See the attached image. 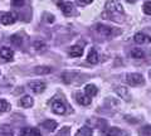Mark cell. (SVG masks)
Masks as SVG:
<instances>
[{
    "instance_id": "obj_1",
    "label": "cell",
    "mask_w": 151,
    "mask_h": 136,
    "mask_svg": "<svg viewBox=\"0 0 151 136\" xmlns=\"http://www.w3.org/2000/svg\"><path fill=\"white\" fill-rule=\"evenodd\" d=\"M18 20V14L17 13H13V12H9V13H5L0 17V23L4 25H10V24H14Z\"/></svg>"
},
{
    "instance_id": "obj_2",
    "label": "cell",
    "mask_w": 151,
    "mask_h": 136,
    "mask_svg": "<svg viewBox=\"0 0 151 136\" xmlns=\"http://www.w3.org/2000/svg\"><path fill=\"white\" fill-rule=\"evenodd\" d=\"M126 81H127V83H129V84H131V86H139V84H142L145 82L144 77L141 76V74H139V73H130V74H127Z\"/></svg>"
},
{
    "instance_id": "obj_3",
    "label": "cell",
    "mask_w": 151,
    "mask_h": 136,
    "mask_svg": "<svg viewBox=\"0 0 151 136\" xmlns=\"http://www.w3.org/2000/svg\"><path fill=\"white\" fill-rule=\"evenodd\" d=\"M52 110L57 115H64L65 111H67V107L60 100H54L52 102Z\"/></svg>"
},
{
    "instance_id": "obj_4",
    "label": "cell",
    "mask_w": 151,
    "mask_h": 136,
    "mask_svg": "<svg viewBox=\"0 0 151 136\" xmlns=\"http://www.w3.org/2000/svg\"><path fill=\"white\" fill-rule=\"evenodd\" d=\"M28 86H29V88L34 93H40V92H43L45 90L47 84L44 82H42V81H32V82L28 83Z\"/></svg>"
},
{
    "instance_id": "obj_5",
    "label": "cell",
    "mask_w": 151,
    "mask_h": 136,
    "mask_svg": "<svg viewBox=\"0 0 151 136\" xmlns=\"http://www.w3.org/2000/svg\"><path fill=\"white\" fill-rule=\"evenodd\" d=\"M0 57L4 60H12L14 58V50L9 47H1L0 48Z\"/></svg>"
},
{
    "instance_id": "obj_6",
    "label": "cell",
    "mask_w": 151,
    "mask_h": 136,
    "mask_svg": "<svg viewBox=\"0 0 151 136\" xmlns=\"http://www.w3.org/2000/svg\"><path fill=\"white\" fill-rule=\"evenodd\" d=\"M134 39H135V42L137 44H147V43L151 42V38L147 34H145V33H136Z\"/></svg>"
},
{
    "instance_id": "obj_7",
    "label": "cell",
    "mask_w": 151,
    "mask_h": 136,
    "mask_svg": "<svg viewBox=\"0 0 151 136\" xmlns=\"http://www.w3.org/2000/svg\"><path fill=\"white\" fill-rule=\"evenodd\" d=\"M97 32H98V34H101L103 37H112L113 35V29L110 27H105V25H98L97 27Z\"/></svg>"
},
{
    "instance_id": "obj_8",
    "label": "cell",
    "mask_w": 151,
    "mask_h": 136,
    "mask_svg": "<svg viewBox=\"0 0 151 136\" xmlns=\"http://www.w3.org/2000/svg\"><path fill=\"white\" fill-rule=\"evenodd\" d=\"M33 105H34V101H33V98L30 96H24L19 101V106L23 107V109H29Z\"/></svg>"
},
{
    "instance_id": "obj_9",
    "label": "cell",
    "mask_w": 151,
    "mask_h": 136,
    "mask_svg": "<svg viewBox=\"0 0 151 136\" xmlns=\"http://www.w3.org/2000/svg\"><path fill=\"white\" fill-rule=\"evenodd\" d=\"M82 54H83V48H82V47H79V45L70 47V50H69V55H70V57L77 58V57H81Z\"/></svg>"
},
{
    "instance_id": "obj_10",
    "label": "cell",
    "mask_w": 151,
    "mask_h": 136,
    "mask_svg": "<svg viewBox=\"0 0 151 136\" xmlns=\"http://www.w3.org/2000/svg\"><path fill=\"white\" fill-rule=\"evenodd\" d=\"M58 6L59 9L62 10L65 15H68V14L72 13V4L70 3H65V1H58Z\"/></svg>"
},
{
    "instance_id": "obj_11",
    "label": "cell",
    "mask_w": 151,
    "mask_h": 136,
    "mask_svg": "<svg viewBox=\"0 0 151 136\" xmlns=\"http://www.w3.org/2000/svg\"><path fill=\"white\" fill-rule=\"evenodd\" d=\"M108 4H111V8H107V10H111V12H116V13H122L124 9H122V5L120 3H117L116 0H110Z\"/></svg>"
},
{
    "instance_id": "obj_12",
    "label": "cell",
    "mask_w": 151,
    "mask_h": 136,
    "mask_svg": "<svg viewBox=\"0 0 151 136\" xmlns=\"http://www.w3.org/2000/svg\"><path fill=\"white\" fill-rule=\"evenodd\" d=\"M20 136H42L38 129H24L20 132Z\"/></svg>"
},
{
    "instance_id": "obj_13",
    "label": "cell",
    "mask_w": 151,
    "mask_h": 136,
    "mask_svg": "<svg viewBox=\"0 0 151 136\" xmlns=\"http://www.w3.org/2000/svg\"><path fill=\"white\" fill-rule=\"evenodd\" d=\"M76 97H77V102L79 105H82V106H88L89 104H91V97H88L86 95H81V93H78Z\"/></svg>"
},
{
    "instance_id": "obj_14",
    "label": "cell",
    "mask_w": 151,
    "mask_h": 136,
    "mask_svg": "<svg viewBox=\"0 0 151 136\" xmlns=\"http://www.w3.org/2000/svg\"><path fill=\"white\" fill-rule=\"evenodd\" d=\"M97 92H98V90L94 84H87L86 88H84V93H86V96H88V97L96 96Z\"/></svg>"
},
{
    "instance_id": "obj_15",
    "label": "cell",
    "mask_w": 151,
    "mask_h": 136,
    "mask_svg": "<svg viewBox=\"0 0 151 136\" xmlns=\"http://www.w3.org/2000/svg\"><path fill=\"white\" fill-rule=\"evenodd\" d=\"M145 55H146L145 52L141 48H135L131 50V57L135 59H142V58H145Z\"/></svg>"
},
{
    "instance_id": "obj_16",
    "label": "cell",
    "mask_w": 151,
    "mask_h": 136,
    "mask_svg": "<svg viewBox=\"0 0 151 136\" xmlns=\"http://www.w3.org/2000/svg\"><path fill=\"white\" fill-rule=\"evenodd\" d=\"M87 60L89 63H92V64H96V63H98V60H100V55H98V53L94 49H91V52H89V54H88Z\"/></svg>"
},
{
    "instance_id": "obj_17",
    "label": "cell",
    "mask_w": 151,
    "mask_h": 136,
    "mask_svg": "<svg viewBox=\"0 0 151 136\" xmlns=\"http://www.w3.org/2000/svg\"><path fill=\"white\" fill-rule=\"evenodd\" d=\"M92 134H93L92 129H89V127H87V126H84V127L79 129L77 132H76L74 136H92Z\"/></svg>"
},
{
    "instance_id": "obj_18",
    "label": "cell",
    "mask_w": 151,
    "mask_h": 136,
    "mask_svg": "<svg viewBox=\"0 0 151 136\" xmlns=\"http://www.w3.org/2000/svg\"><path fill=\"white\" fill-rule=\"evenodd\" d=\"M42 126H43L44 129H47L48 131H53L57 127V122L53 121V120H47V121H44V122L42 124Z\"/></svg>"
},
{
    "instance_id": "obj_19",
    "label": "cell",
    "mask_w": 151,
    "mask_h": 136,
    "mask_svg": "<svg viewBox=\"0 0 151 136\" xmlns=\"http://www.w3.org/2000/svg\"><path fill=\"white\" fill-rule=\"evenodd\" d=\"M107 136H126V132L121 131L117 127H112V129H110L107 131Z\"/></svg>"
},
{
    "instance_id": "obj_20",
    "label": "cell",
    "mask_w": 151,
    "mask_h": 136,
    "mask_svg": "<svg viewBox=\"0 0 151 136\" xmlns=\"http://www.w3.org/2000/svg\"><path fill=\"white\" fill-rule=\"evenodd\" d=\"M10 110V104L5 100H0V112H6Z\"/></svg>"
},
{
    "instance_id": "obj_21",
    "label": "cell",
    "mask_w": 151,
    "mask_h": 136,
    "mask_svg": "<svg viewBox=\"0 0 151 136\" xmlns=\"http://www.w3.org/2000/svg\"><path fill=\"white\" fill-rule=\"evenodd\" d=\"M50 72H52V68H49V67H37L35 68V73H38V74H47Z\"/></svg>"
},
{
    "instance_id": "obj_22",
    "label": "cell",
    "mask_w": 151,
    "mask_h": 136,
    "mask_svg": "<svg viewBox=\"0 0 151 136\" xmlns=\"http://www.w3.org/2000/svg\"><path fill=\"white\" fill-rule=\"evenodd\" d=\"M34 48H35V50H44L45 49V44H44V42H40V40H38V42H35L34 43Z\"/></svg>"
},
{
    "instance_id": "obj_23",
    "label": "cell",
    "mask_w": 151,
    "mask_h": 136,
    "mask_svg": "<svg viewBox=\"0 0 151 136\" xmlns=\"http://www.w3.org/2000/svg\"><path fill=\"white\" fill-rule=\"evenodd\" d=\"M144 12L147 14V15H151V1H147L144 4Z\"/></svg>"
},
{
    "instance_id": "obj_24",
    "label": "cell",
    "mask_w": 151,
    "mask_h": 136,
    "mask_svg": "<svg viewBox=\"0 0 151 136\" xmlns=\"http://www.w3.org/2000/svg\"><path fill=\"white\" fill-rule=\"evenodd\" d=\"M12 4L14 6H18V8H20L24 5V0H12Z\"/></svg>"
},
{
    "instance_id": "obj_25",
    "label": "cell",
    "mask_w": 151,
    "mask_h": 136,
    "mask_svg": "<svg viewBox=\"0 0 151 136\" xmlns=\"http://www.w3.org/2000/svg\"><path fill=\"white\" fill-rule=\"evenodd\" d=\"M77 1H78V4H82V5H87V4L92 3L93 0H77Z\"/></svg>"
},
{
    "instance_id": "obj_26",
    "label": "cell",
    "mask_w": 151,
    "mask_h": 136,
    "mask_svg": "<svg viewBox=\"0 0 151 136\" xmlns=\"http://www.w3.org/2000/svg\"><path fill=\"white\" fill-rule=\"evenodd\" d=\"M127 1H129V3H135L136 0H127Z\"/></svg>"
},
{
    "instance_id": "obj_27",
    "label": "cell",
    "mask_w": 151,
    "mask_h": 136,
    "mask_svg": "<svg viewBox=\"0 0 151 136\" xmlns=\"http://www.w3.org/2000/svg\"><path fill=\"white\" fill-rule=\"evenodd\" d=\"M149 74H150V77H151V71H150V73H149Z\"/></svg>"
}]
</instances>
